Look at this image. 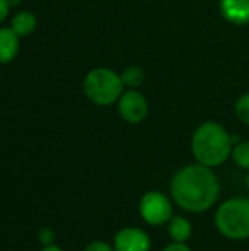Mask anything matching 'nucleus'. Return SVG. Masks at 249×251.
Here are the masks:
<instances>
[{
  "label": "nucleus",
  "instance_id": "nucleus-17",
  "mask_svg": "<svg viewBox=\"0 0 249 251\" xmlns=\"http://www.w3.org/2000/svg\"><path fill=\"white\" fill-rule=\"evenodd\" d=\"M161 251H192V249L186 244V243H170L169 246H166Z\"/></svg>",
  "mask_w": 249,
  "mask_h": 251
},
{
  "label": "nucleus",
  "instance_id": "nucleus-18",
  "mask_svg": "<svg viewBox=\"0 0 249 251\" xmlns=\"http://www.w3.org/2000/svg\"><path fill=\"white\" fill-rule=\"evenodd\" d=\"M9 0H0V22L4 21V18L7 16V12H9Z\"/></svg>",
  "mask_w": 249,
  "mask_h": 251
},
{
  "label": "nucleus",
  "instance_id": "nucleus-6",
  "mask_svg": "<svg viewBox=\"0 0 249 251\" xmlns=\"http://www.w3.org/2000/svg\"><path fill=\"white\" fill-rule=\"evenodd\" d=\"M114 251H150L153 247L150 235L136 226H126L116 232L113 238Z\"/></svg>",
  "mask_w": 249,
  "mask_h": 251
},
{
  "label": "nucleus",
  "instance_id": "nucleus-3",
  "mask_svg": "<svg viewBox=\"0 0 249 251\" xmlns=\"http://www.w3.org/2000/svg\"><path fill=\"white\" fill-rule=\"evenodd\" d=\"M217 231L235 241L249 238V199L233 197L219 206L214 216Z\"/></svg>",
  "mask_w": 249,
  "mask_h": 251
},
{
  "label": "nucleus",
  "instance_id": "nucleus-15",
  "mask_svg": "<svg viewBox=\"0 0 249 251\" xmlns=\"http://www.w3.org/2000/svg\"><path fill=\"white\" fill-rule=\"evenodd\" d=\"M84 251H114V247H112L110 244H107L103 240H95L92 243H90Z\"/></svg>",
  "mask_w": 249,
  "mask_h": 251
},
{
  "label": "nucleus",
  "instance_id": "nucleus-2",
  "mask_svg": "<svg viewBox=\"0 0 249 251\" xmlns=\"http://www.w3.org/2000/svg\"><path fill=\"white\" fill-rule=\"evenodd\" d=\"M232 135L216 122H205L197 128L192 137V153L198 163L216 168L232 154Z\"/></svg>",
  "mask_w": 249,
  "mask_h": 251
},
{
  "label": "nucleus",
  "instance_id": "nucleus-5",
  "mask_svg": "<svg viewBox=\"0 0 249 251\" xmlns=\"http://www.w3.org/2000/svg\"><path fill=\"white\" fill-rule=\"evenodd\" d=\"M139 215L150 226H163L175 216L173 203L161 191H148L139 200Z\"/></svg>",
  "mask_w": 249,
  "mask_h": 251
},
{
  "label": "nucleus",
  "instance_id": "nucleus-14",
  "mask_svg": "<svg viewBox=\"0 0 249 251\" xmlns=\"http://www.w3.org/2000/svg\"><path fill=\"white\" fill-rule=\"evenodd\" d=\"M236 115L245 125H249V94H244L238 100V103H236Z\"/></svg>",
  "mask_w": 249,
  "mask_h": 251
},
{
  "label": "nucleus",
  "instance_id": "nucleus-7",
  "mask_svg": "<svg viewBox=\"0 0 249 251\" xmlns=\"http://www.w3.org/2000/svg\"><path fill=\"white\" fill-rule=\"evenodd\" d=\"M119 112L122 118L129 124H139L147 118L148 104L147 100L136 91H128L119 99Z\"/></svg>",
  "mask_w": 249,
  "mask_h": 251
},
{
  "label": "nucleus",
  "instance_id": "nucleus-8",
  "mask_svg": "<svg viewBox=\"0 0 249 251\" xmlns=\"http://www.w3.org/2000/svg\"><path fill=\"white\" fill-rule=\"evenodd\" d=\"M222 15L232 24H249V0H222Z\"/></svg>",
  "mask_w": 249,
  "mask_h": 251
},
{
  "label": "nucleus",
  "instance_id": "nucleus-10",
  "mask_svg": "<svg viewBox=\"0 0 249 251\" xmlns=\"http://www.w3.org/2000/svg\"><path fill=\"white\" fill-rule=\"evenodd\" d=\"M167 231L175 243H186L192 237V224L185 216H173L167 224Z\"/></svg>",
  "mask_w": 249,
  "mask_h": 251
},
{
  "label": "nucleus",
  "instance_id": "nucleus-4",
  "mask_svg": "<svg viewBox=\"0 0 249 251\" xmlns=\"http://www.w3.org/2000/svg\"><path fill=\"white\" fill-rule=\"evenodd\" d=\"M122 78L107 68L92 69L84 81L87 97L98 106H109L117 101L122 96Z\"/></svg>",
  "mask_w": 249,
  "mask_h": 251
},
{
  "label": "nucleus",
  "instance_id": "nucleus-9",
  "mask_svg": "<svg viewBox=\"0 0 249 251\" xmlns=\"http://www.w3.org/2000/svg\"><path fill=\"white\" fill-rule=\"evenodd\" d=\"M19 51V37L12 28H0V63L12 62Z\"/></svg>",
  "mask_w": 249,
  "mask_h": 251
},
{
  "label": "nucleus",
  "instance_id": "nucleus-21",
  "mask_svg": "<svg viewBox=\"0 0 249 251\" xmlns=\"http://www.w3.org/2000/svg\"><path fill=\"white\" fill-rule=\"evenodd\" d=\"M247 187H248V190H249V172H248V175H247Z\"/></svg>",
  "mask_w": 249,
  "mask_h": 251
},
{
  "label": "nucleus",
  "instance_id": "nucleus-20",
  "mask_svg": "<svg viewBox=\"0 0 249 251\" xmlns=\"http://www.w3.org/2000/svg\"><path fill=\"white\" fill-rule=\"evenodd\" d=\"M19 1H21V0H9V4H10V6H15V4H18Z\"/></svg>",
  "mask_w": 249,
  "mask_h": 251
},
{
  "label": "nucleus",
  "instance_id": "nucleus-1",
  "mask_svg": "<svg viewBox=\"0 0 249 251\" xmlns=\"http://www.w3.org/2000/svg\"><path fill=\"white\" fill-rule=\"evenodd\" d=\"M173 201L189 213L210 210L220 196V181L211 168L192 163L181 168L172 178Z\"/></svg>",
  "mask_w": 249,
  "mask_h": 251
},
{
  "label": "nucleus",
  "instance_id": "nucleus-12",
  "mask_svg": "<svg viewBox=\"0 0 249 251\" xmlns=\"http://www.w3.org/2000/svg\"><path fill=\"white\" fill-rule=\"evenodd\" d=\"M120 78H122L123 85H128L131 88L132 87H139L142 84V81H144V72L138 66H129L122 72Z\"/></svg>",
  "mask_w": 249,
  "mask_h": 251
},
{
  "label": "nucleus",
  "instance_id": "nucleus-11",
  "mask_svg": "<svg viewBox=\"0 0 249 251\" xmlns=\"http://www.w3.org/2000/svg\"><path fill=\"white\" fill-rule=\"evenodd\" d=\"M10 28L13 29V32L18 35V37H25L28 34H31L34 29H35V25H37V19L35 16L31 13V12H19L16 13L13 18H12V22H10Z\"/></svg>",
  "mask_w": 249,
  "mask_h": 251
},
{
  "label": "nucleus",
  "instance_id": "nucleus-16",
  "mask_svg": "<svg viewBox=\"0 0 249 251\" xmlns=\"http://www.w3.org/2000/svg\"><path fill=\"white\" fill-rule=\"evenodd\" d=\"M54 240H56V234L50 228H44L40 231V241L44 244V247L54 244Z\"/></svg>",
  "mask_w": 249,
  "mask_h": 251
},
{
  "label": "nucleus",
  "instance_id": "nucleus-13",
  "mask_svg": "<svg viewBox=\"0 0 249 251\" xmlns=\"http://www.w3.org/2000/svg\"><path fill=\"white\" fill-rule=\"evenodd\" d=\"M232 157L239 168L249 171V141L238 143L232 150Z\"/></svg>",
  "mask_w": 249,
  "mask_h": 251
},
{
  "label": "nucleus",
  "instance_id": "nucleus-19",
  "mask_svg": "<svg viewBox=\"0 0 249 251\" xmlns=\"http://www.w3.org/2000/svg\"><path fill=\"white\" fill-rule=\"evenodd\" d=\"M41 251H63L60 247H57L56 244H51V246H45Z\"/></svg>",
  "mask_w": 249,
  "mask_h": 251
}]
</instances>
